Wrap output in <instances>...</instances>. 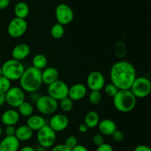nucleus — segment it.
<instances>
[{"instance_id": "obj_35", "label": "nucleus", "mask_w": 151, "mask_h": 151, "mask_svg": "<svg viewBox=\"0 0 151 151\" xmlns=\"http://www.w3.org/2000/svg\"><path fill=\"white\" fill-rule=\"evenodd\" d=\"M16 128L13 125H9V126H5L4 128V134L7 137H13L16 134Z\"/></svg>"}, {"instance_id": "obj_34", "label": "nucleus", "mask_w": 151, "mask_h": 151, "mask_svg": "<svg viewBox=\"0 0 151 151\" xmlns=\"http://www.w3.org/2000/svg\"><path fill=\"white\" fill-rule=\"evenodd\" d=\"M111 137L114 141H115L116 142H121L123 141L124 137H125L123 132H122L119 130H116L111 135Z\"/></svg>"}, {"instance_id": "obj_2", "label": "nucleus", "mask_w": 151, "mask_h": 151, "mask_svg": "<svg viewBox=\"0 0 151 151\" xmlns=\"http://www.w3.org/2000/svg\"><path fill=\"white\" fill-rule=\"evenodd\" d=\"M20 88L24 92L32 93L38 91L42 86L41 80V71L29 66L25 69L23 75L19 79Z\"/></svg>"}, {"instance_id": "obj_41", "label": "nucleus", "mask_w": 151, "mask_h": 151, "mask_svg": "<svg viewBox=\"0 0 151 151\" xmlns=\"http://www.w3.org/2000/svg\"><path fill=\"white\" fill-rule=\"evenodd\" d=\"M88 129H89V128H88L84 123L81 124V125H79V127H78V131H79L80 133H81V134H85V133H86L87 131H88Z\"/></svg>"}, {"instance_id": "obj_12", "label": "nucleus", "mask_w": 151, "mask_h": 151, "mask_svg": "<svg viewBox=\"0 0 151 151\" xmlns=\"http://www.w3.org/2000/svg\"><path fill=\"white\" fill-rule=\"evenodd\" d=\"M86 84V87L91 91H100L106 85V79L101 72L94 70L90 72L87 77Z\"/></svg>"}, {"instance_id": "obj_24", "label": "nucleus", "mask_w": 151, "mask_h": 151, "mask_svg": "<svg viewBox=\"0 0 151 151\" xmlns=\"http://www.w3.org/2000/svg\"><path fill=\"white\" fill-rule=\"evenodd\" d=\"M17 109L19 115L24 116V117L28 118L33 114V105L32 104V103L26 101V100H25L24 102H23V103L17 108Z\"/></svg>"}, {"instance_id": "obj_10", "label": "nucleus", "mask_w": 151, "mask_h": 151, "mask_svg": "<svg viewBox=\"0 0 151 151\" xmlns=\"http://www.w3.org/2000/svg\"><path fill=\"white\" fill-rule=\"evenodd\" d=\"M25 93L20 87L12 86L5 93V103L13 109H17L25 101Z\"/></svg>"}, {"instance_id": "obj_4", "label": "nucleus", "mask_w": 151, "mask_h": 151, "mask_svg": "<svg viewBox=\"0 0 151 151\" xmlns=\"http://www.w3.org/2000/svg\"><path fill=\"white\" fill-rule=\"evenodd\" d=\"M3 76L10 81H19L25 70L24 66L22 61L11 58L6 60L1 66Z\"/></svg>"}, {"instance_id": "obj_11", "label": "nucleus", "mask_w": 151, "mask_h": 151, "mask_svg": "<svg viewBox=\"0 0 151 151\" xmlns=\"http://www.w3.org/2000/svg\"><path fill=\"white\" fill-rule=\"evenodd\" d=\"M74 12L70 6L66 4H60L55 8V18L57 23L65 26L73 21Z\"/></svg>"}, {"instance_id": "obj_8", "label": "nucleus", "mask_w": 151, "mask_h": 151, "mask_svg": "<svg viewBox=\"0 0 151 151\" xmlns=\"http://www.w3.org/2000/svg\"><path fill=\"white\" fill-rule=\"evenodd\" d=\"M69 86L66 82L58 80L47 87V94L58 102L68 97Z\"/></svg>"}, {"instance_id": "obj_36", "label": "nucleus", "mask_w": 151, "mask_h": 151, "mask_svg": "<svg viewBox=\"0 0 151 151\" xmlns=\"http://www.w3.org/2000/svg\"><path fill=\"white\" fill-rule=\"evenodd\" d=\"M51 151H72V149L66 147L64 144H59L55 145Z\"/></svg>"}, {"instance_id": "obj_47", "label": "nucleus", "mask_w": 151, "mask_h": 151, "mask_svg": "<svg viewBox=\"0 0 151 151\" xmlns=\"http://www.w3.org/2000/svg\"><path fill=\"white\" fill-rule=\"evenodd\" d=\"M1 134H2V129H1V126H0V137H1Z\"/></svg>"}, {"instance_id": "obj_45", "label": "nucleus", "mask_w": 151, "mask_h": 151, "mask_svg": "<svg viewBox=\"0 0 151 151\" xmlns=\"http://www.w3.org/2000/svg\"><path fill=\"white\" fill-rule=\"evenodd\" d=\"M35 151H49V150L47 148L41 147V146H38V147H36V148H35Z\"/></svg>"}, {"instance_id": "obj_40", "label": "nucleus", "mask_w": 151, "mask_h": 151, "mask_svg": "<svg viewBox=\"0 0 151 151\" xmlns=\"http://www.w3.org/2000/svg\"><path fill=\"white\" fill-rule=\"evenodd\" d=\"M10 0H0V10H4L9 6Z\"/></svg>"}, {"instance_id": "obj_33", "label": "nucleus", "mask_w": 151, "mask_h": 151, "mask_svg": "<svg viewBox=\"0 0 151 151\" xmlns=\"http://www.w3.org/2000/svg\"><path fill=\"white\" fill-rule=\"evenodd\" d=\"M92 142L93 143H94V145L98 147V146L101 145L103 143H105L104 136H103L101 134H100V133L95 134L92 137Z\"/></svg>"}, {"instance_id": "obj_30", "label": "nucleus", "mask_w": 151, "mask_h": 151, "mask_svg": "<svg viewBox=\"0 0 151 151\" xmlns=\"http://www.w3.org/2000/svg\"><path fill=\"white\" fill-rule=\"evenodd\" d=\"M103 88H104L105 93H106V95L109 96V97H112V98H113V97L117 94L118 91H119V89H118L117 87H116L114 84L112 83L111 82L109 83L106 84Z\"/></svg>"}, {"instance_id": "obj_14", "label": "nucleus", "mask_w": 151, "mask_h": 151, "mask_svg": "<svg viewBox=\"0 0 151 151\" xmlns=\"http://www.w3.org/2000/svg\"><path fill=\"white\" fill-rule=\"evenodd\" d=\"M87 94V87L85 84L75 83L69 88L68 97L73 102L80 101L86 97Z\"/></svg>"}, {"instance_id": "obj_1", "label": "nucleus", "mask_w": 151, "mask_h": 151, "mask_svg": "<svg viewBox=\"0 0 151 151\" xmlns=\"http://www.w3.org/2000/svg\"><path fill=\"white\" fill-rule=\"evenodd\" d=\"M137 77L135 66L127 60L115 62L110 69L111 82L119 90L130 89Z\"/></svg>"}, {"instance_id": "obj_32", "label": "nucleus", "mask_w": 151, "mask_h": 151, "mask_svg": "<svg viewBox=\"0 0 151 151\" xmlns=\"http://www.w3.org/2000/svg\"><path fill=\"white\" fill-rule=\"evenodd\" d=\"M65 145L70 149H73L78 145V140L75 136H69L65 140Z\"/></svg>"}, {"instance_id": "obj_27", "label": "nucleus", "mask_w": 151, "mask_h": 151, "mask_svg": "<svg viewBox=\"0 0 151 151\" xmlns=\"http://www.w3.org/2000/svg\"><path fill=\"white\" fill-rule=\"evenodd\" d=\"M58 108H60L64 113H69L73 109L74 102L69 97H65L58 101Z\"/></svg>"}, {"instance_id": "obj_16", "label": "nucleus", "mask_w": 151, "mask_h": 151, "mask_svg": "<svg viewBox=\"0 0 151 151\" xmlns=\"http://www.w3.org/2000/svg\"><path fill=\"white\" fill-rule=\"evenodd\" d=\"M20 116L18 111L15 109H7L1 114V121L3 125L5 126H9V125L15 126L19 122Z\"/></svg>"}, {"instance_id": "obj_26", "label": "nucleus", "mask_w": 151, "mask_h": 151, "mask_svg": "<svg viewBox=\"0 0 151 151\" xmlns=\"http://www.w3.org/2000/svg\"><path fill=\"white\" fill-rule=\"evenodd\" d=\"M65 33V29L64 26L58 23H55L53 24L52 27L51 29H50V34L51 36L55 39H60L63 38Z\"/></svg>"}, {"instance_id": "obj_9", "label": "nucleus", "mask_w": 151, "mask_h": 151, "mask_svg": "<svg viewBox=\"0 0 151 151\" xmlns=\"http://www.w3.org/2000/svg\"><path fill=\"white\" fill-rule=\"evenodd\" d=\"M27 27V22L25 19L15 17L9 22L7 33L13 38H21L26 33Z\"/></svg>"}, {"instance_id": "obj_42", "label": "nucleus", "mask_w": 151, "mask_h": 151, "mask_svg": "<svg viewBox=\"0 0 151 151\" xmlns=\"http://www.w3.org/2000/svg\"><path fill=\"white\" fill-rule=\"evenodd\" d=\"M72 151H89L88 150L86 147H85L83 145H79L78 144L76 147H74L73 149H72Z\"/></svg>"}, {"instance_id": "obj_21", "label": "nucleus", "mask_w": 151, "mask_h": 151, "mask_svg": "<svg viewBox=\"0 0 151 151\" xmlns=\"http://www.w3.org/2000/svg\"><path fill=\"white\" fill-rule=\"evenodd\" d=\"M33 136V131L27 125H22L16 128L15 137L19 142H26L30 139Z\"/></svg>"}, {"instance_id": "obj_28", "label": "nucleus", "mask_w": 151, "mask_h": 151, "mask_svg": "<svg viewBox=\"0 0 151 151\" xmlns=\"http://www.w3.org/2000/svg\"><path fill=\"white\" fill-rule=\"evenodd\" d=\"M126 51L127 48L125 43L122 42V41H117L116 45H115V55H116L118 58H122L125 57V55H126Z\"/></svg>"}, {"instance_id": "obj_18", "label": "nucleus", "mask_w": 151, "mask_h": 151, "mask_svg": "<svg viewBox=\"0 0 151 151\" xmlns=\"http://www.w3.org/2000/svg\"><path fill=\"white\" fill-rule=\"evenodd\" d=\"M20 148V142L15 136L7 137L0 142V151H19Z\"/></svg>"}, {"instance_id": "obj_43", "label": "nucleus", "mask_w": 151, "mask_h": 151, "mask_svg": "<svg viewBox=\"0 0 151 151\" xmlns=\"http://www.w3.org/2000/svg\"><path fill=\"white\" fill-rule=\"evenodd\" d=\"M5 103V94L0 91V107Z\"/></svg>"}, {"instance_id": "obj_29", "label": "nucleus", "mask_w": 151, "mask_h": 151, "mask_svg": "<svg viewBox=\"0 0 151 151\" xmlns=\"http://www.w3.org/2000/svg\"><path fill=\"white\" fill-rule=\"evenodd\" d=\"M102 94L99 91H91L88 94V101L91 105H98L101 102Z\"/></svg>"}, {"instance_id": "obj_6", "label": "nucleus", "mask_w": 151, "mask_h": 151, "mask_svg": "<svg viewBox=\"0 0 151 151\" xmlns=\"http://www.w3.org/2000/svg\"><path fill=\"white\" fill-rule=\"evenodd\" d=\"M35 104L39 113L44 115L54 114L58 109V102L48 94L40 95Z\"/></svg>"}, {"instance_id": "obj_13", "label": "nucleus", "mask_w": 151, "mask_h": 151, "mask_svg": "<svg viewBox=\"0 0 151 151\" xmlns=\"http://www.w3.org/2000/svg\"><path fill=\"white\" fill-rule=\"evenodd\" d=\"M69 118L63 114H55L51 116L48 125L55 133L62 132L68 128Z\"/></svg>"}, {"instance_id": "obj_37", "label": "nucleus", "mask_w": 151, "mask_h": 151, "mask_svg": "<svg viewBox=\"0 0 151 151\" xmlns=\"http://www.w3.org/2000/svg\"><path fill=\"white\" fill-rule=\"evenodd\" d=\"M96 151H114V148L110 144L105 142L101 145L98 146Z\"/></svg>"}, {"instance_id": "obj_22", "label": "nucleus", "mask_w": 151, "mask_h": 151, "mask_svg": "<svg viewBox=\"0 0 151 151\" xmlns=\"http://www.w3.org/2000/svg\"><path fill=\"white\" fill-rule=\"evenodd\" d=\"M100 115L95 111H90L86 114L83 123L88 128H94L97 127L100 122Z\"/></svg>"}, {"instance_id": "obj_20", "label": "nucleus", "mask_w": 151, "mask_h": 151, "mask_svg": "<svg viewBox=\"0 0 151 151\" xmlns=\"http://www.w3.org/2000/svg\"><path fill=\"white\" fill-rule=\"evenodd\" d=\"M26 125L34 132V131H39L41 128H43L47 124H46L44 118L41 116V115L32 114V116L27 118Z\"/></svg>"}, {"instance_id": "obj_39", "label": "nucleus", "mask_w": 151, "mask_h": 151, "mask_svg": "<svg viewBox=\"0 0 151 151\" xmlns=\"http://www.w3.org/2000/svg\"><path fill=\"white\" fill-rule=\"evenodd\" d=\"M29 100H30L31 102H33V103H35V102L37 101V100L38 99V97H40L38 91H34V92L29 93Z\"/></svg>"}, {"instance_id": "obj_46", "label": "nucleus", "mask_w": 151, "mask_h": 151, "mask_svg": "<svg viewBox=\"0 0 151 151\" xmlns=\"http://www.w3.org/2000/svg\"><path fill=\"white\" fill-rule=\"evenodd\" d=\"M3 76V74H2V70H1V68L0 67V78Z\"/></svg>"}, {"instance_id": "obj_44", "label": "nucleus", "mask_w": 151, "mask_h": 151, "mask_svg": "<svg viewBox=\"0 0 151 151\" xmlns=\"http://www.w3.org/2000/svg\"><path fill=\"white\" fill-rule=\"evenodd\" d=\"M19 151H35V148L31 146H24L22 148L19 149Z\"/></svg>"}, {"instance_id": "obj_23", "label": "nucleus", "mask_w": 151, "mask_h": 151, "mask_svg": "<svg viewBox=\"0 0 151 151\" xmlns=\"http://www.w3.org/2000/svg\"><path fill=\"white\" fill-rule=\"evenodd\" d=\"M14 13L16 18L25 19L29 13V7L27 4L21 1L17 3L14 7Z\"/></svg>"}, {"instance_id": "obj_31", "label": "nucleus", "mask_w": 151, "mask_h": 151, "mask_svg": "<svg viewBox=\"0 0 151 151\" xmlns=\"http://www.w3.org/2000/svg\"><path fill=\"white\" fill-rule=\"evenodd\" d=\"M12 87L11 81L5 77L2 76L0 78V91L5 94Z\"/></svg>"}, {"instance_id": "obj_17", "label": "nucleus", "mask_w": 151, "mask_h": 151, "mask_svg": "<svg viewBox=\"0 0 151 151\" xmlns=\"http://www.w3.org/2000/svg\"><path fill=\"white\" fill-rule=\"evenodd\" d=\"M98 130L100 134L103 136L109 137L114 134L116 130H117L116 124L114 120L111 119H104L100 121L98 125Z\"/></svg>"}, {"instance_id": "obj_15", "label": "nucleus", "mask_w": 151, "mask_h": 151, "mask_svg": "<svg viewBox=\"0 0 151 151\" xmlns=\"http://www.w3.org/2000/svg\"><path fill=\"white\" fill-rule=\"evenodd\" d=\"M30 51V47L27 44L20 43L13 48L11 52L12 58L19 61H22L29 55Z\"/></svg>"}, {"instance_id": "obj_3", "label": "nucleus", "mask_w": 151, "mask_h": 151, "mask_svg": "<svg viewBox=\"0 0 151 151\" xmlns=\"http://www.w3.org/2000/svg\"><path fill=\"white\" fill-rule=\"evenodd\" d=\"M137 98L128 90H119L113 97V105L115 109L121 113H129L135 109Z\"/></svg>"}, {"instance_id": "obj_7", "label": "nucleus", "mask_w": 151, "mask_h": 151, "mask_svg": "<svg viewBox=\"0 0 151 151\" xmlns=\"http://www.w3.org/2000/svg\"><path fill=\"white\" fill-rule=\"evenodd\" d=\"M36 139L39 146L49 149L55 145L57 135L48 125H45L37 131Z\"/></svg>"}, {"instance_id": "obj_38", "label": "nucleus", "mask_w": 151, "mask_h": 151, "mask_svg": "<svg viewBox=\"0 0 151 151\" xmlns=\"http://www.w3.org/2000/svg\"><path fill=\"white\" fill-rule=\"evenodd\" d=\"M134 151H151L150 147L145 145H139L134 148Z\"/></svg>"}, {"instance_id": "obj_19", "label": "nucleus", "mask_w": 151, "mask_h": 151, "mask_svg": "<svg viewBox=\"0 0 151 151\" xmlns=\"http://www.w3.org/2000/svg\"><path fill=\"white\" fill-rule=\"evenodd\" d=\"M59 72L55 67H47L41 71L42 83L49 86L58 80Z\"/></svg>"}, {"instance_id": "obj_25", "label": "nucleus", "mask_w": 151, "mask_h": 151, "mask_svg": "<svg viewBox=\"0 0 151 151\" xmlns=\"http://www.w3.org/2000/svg\"><path fill=\"white\" fill-rule=\"evenodd\" d=\"M47 58L44 55L37 54L33 57L32 60V66L34 68L39 70L45 69L47 65Z\"/></svg>"}, {"instance_id": "obj_5", "label": "nucleus", "mask_w": 151, "mask_h": 151, "mask_svg": "<svg viewBox=\"0 0 151 151\" xmlns=\"http://www.w3.org/2000/svg\"><path fill=\"white\" fill-rule=\"evenodd\" d=\"M130 91L137 98H145L151 92V83L146 77H137L130 88Z\"/></svg>"}]
</instances>
